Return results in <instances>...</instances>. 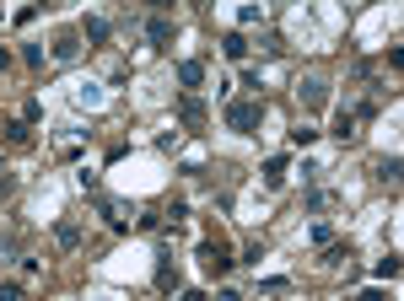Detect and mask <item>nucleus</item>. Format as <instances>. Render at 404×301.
I'll list each match as a JSON object with an SVG mask.
<instances>
[{"mask_svg": "<svg viewBox=\"0 0 404 301\" xmlns=\"http://www.w3.org/2000/svg\"><path fill=\"white\" fill-rule=\"evenodd\" d=\"M313 140H318V130H307V124H296V130H291V145H313Z\"/></svg>", "mask_w": 404, "mask_h": 301, "instance_id": "6ab92c4d", "label": "nucleus"}, {"mask_svg": "<svg viewBox=\"0 0 404 301\" xmlns=\"http://www.w3.org/2000/svg\"><path fill=\"white\" fill-rule=\"evenodd\" d=\"M399 172H404L399 157H383V162H378V183H388V189H399Z\"/></svg>", "mask_w": 404, "mask_h": 301, "instance_id": "9d476101", "label": "nucleus"}, {"mask_svg": "<svg viewBox=\"0 0 404 301\" xmlns=\"http://www.w3.org/2000/svg\"><path fill=\"white\" fill-rule=\"evenodd\" d=\"M286 183V157H269L264 162V189H281Z\"/></svg>", "mask_w": 404, "mask_h": 301, "instance_id": "f8f14e48", "label": "nucleus"}, {"mask_svg": "<svg viewBox=\"0 0 404 301\" xmlns=\"http://www.w3.org/2000/svg\"><path fill=\"white\" fill-rule=\"evenodd\" d=\"M232 264H237V258L227 253V242H216V237L200 242V269H205V275H227Z\"/></svg>", "mask_w": 404, "mask_h": 301, "instance_id": "f03ea898", "label": "nucleus"}, {"mask_svg": "<svg viewBox=\"0 0 404 301\" xmlns=\"http://www.w3.org/2000/svg\"><path fill=\"white\" fill-rule=\"evenodd\" d=\"M296 102H302V108H323V102H329V81H323V75H302V81H296Z\"/></svg>", "mask_w": 404, "mask_h": 301, "instance_id": "7ed1b4c3", "label": "nucleus"}, {"mask_svg": "<svg viewBox=\"0 0 404 301\" xmlns=\"http://www.w3.org/2000/svg\"><path fill=\"white\" fill-rule=\"evenodd\" d=\"M356 301H388V296H383V290H361Z\"/></svg>", "mask_w": 404, "mask_h": 301, "instance_id": "4be33fe9", "label": "nucleus"}, {"mask_svg": "<svg viewBox=\"0 0 404 301\" xmlns=\"http://www.w3.org/2000/svg\"><path fill=\"white\" fill-rule=\"evenodd\" d=\"M345 258H351V248H345V242H329V248H323V264H345Z\"/></svg>", "mask_w": 404, "mask_h": 301, "instance_id": "dca6fc26", "label": "nucleus"}, {"mask_svg": "<svg viewBox=\"0 0 404 301\" xmlns=\"http://www.w3.org/2000/svg\"><path fill=\"white\" fill-rule=\"evenodd\" d=\"M146 38H151V43H167V38H172V22H167V16H151V22H146Z\"/></svg>", "mask_w": 404, "mask_h": 301, "instance_id": "4468645a", "label": "nucleus"}, {"mask_svg": "<svg viewBox=\"0 0 404 301\" xmlns=\"http://www.w3.org/2000/svg\"><path fill=\"white\" fill-rule=\"evenodd\" d=\"M27 140H33V124L16 119V124H11V145H27Z\"/></svg>", "mask_w": 404, "mask_h": 301, "instance_id": "a211bd4d", "label": "nucleus"}, {"mask_svg": "<svg viewBox=\"0 0 404 301\" xmlns=\"http://www.w3.org/2000/svg\"><path fill=\"white\" fill-rule=\"evenodd\" d=\"M54 248H60V253H76V248H81V226H76V221H60V226H54Z\"/></svg>", "mask_w": 404, "mask_h": 301, "instance_id": "0eeeda50", "label": "nucleus"}, {"mask_svg": "<svg viewBox=\"0 0 404 301\" xmlns=\"http://www.w3.org/2000/svg\"><path fill=\"white\" fill-rule=\"evenodd\" d=\"M184 285V275H178V264H172V258H157V290L162 296H172V290Z\"/></svg>", "mask_w": 404, "mask_h": 301, "instance_id": "423d86ee", "label": "nucleus"}, {"mask_svg": "<svg viewBox=\"0 0 404 301\" xmlns=\"http://www.w3.org/2000/svg\"><path fill=\"white\" fill-rule=\"evenodd\" d=\"M259 119H264V97H232L227 102V130L232 134H254Z\"/></svg>", "mask_w": 404, "mask_h": 301, "instance_id": "f257e3e1", "label": "nucleus"}, {"mask_svg": "<svg viewBox=\"0 0 404 301\" xmlns=\"http://www.w3.org/2000/svg\"><path fill=\"white\" fill-rule=\"evenodd\" d=\"M0 301H22V285L16 280H0Z\"/></svg>", "mask_w": 404, "mask_h": 301, "instance_id": "412c9836", "label": "nucleus"}, {"mask_svg": "<svg viewBox=\"0 0 404 301\" xmlns=\"http://www.w3.org/2000/svg\"><path fill=\"white\" fill-rule=\"evenodd\" d=\"M329 134H334V140H356V113L345 108L340 119H334V130H329Z\"/></svg>", "mask_w": 404, "mask_h": 301, "instance_id": "2eb2a0df", "label": "nucleus"}, {"mask_svg": "<svg viewBox=\"0 0 404 301\" xmlns=\"http://www.w3.org/2000/svg\"><path fill=\"white\" fill-rule=\"evenodd\" d=\"M49 54H54V60H60V65H71L76 54H81V33H60V38H54V43H49Z\"/></svg>", "mask_w": 404, "mask_h": 301, "instance_id": "39448f33", "label": "nucleus"}, {"mask_svg": "<svg viewBox=\"0 0 404 301\" xmlns=\"http://www.w3.org/2000/svg\"><path fill=\"white\" fill-rule=\"evenodd\" d=\"M108 16H86V27H81V43H108Z\"/></svg>", "mask_w": 404, "mask_h": 301, "instance_id": "1a4fd4ad", "label": "nucleus"}, {"mask_svg": "<svg viewBox=\"0 0 404 301\" xmlns=\"http://www.w3.org/2000/svg\"><path fill=\"white\" fill-rule=\"evenodd\" d=\"M372 275H378V280H393V275H399V253H388V258H378V269H372Z\"/></svg>", "mask_w": 404, "mask_h": 301, "instance_id": "f3484780", "label": "nucleus"}, {"mask_svg": "<svg viewBox=\"0 0 404 301\" xmlns=\"http://www.w3.org/2000/svg\"><path fill=\"white\" fill-rule=\"evenodd\" d=\"M98 210H103V221H108V231H130V216H135V210L124 205V199H103V194H98Z\"/></svg>", "mask_w": 404, "mask_h": 301, "instance_id": "20e7f679", "label": "nucleus"}, {"mask_svg": "<svg viewBox=\"0 0 404 301\" xmlns=\"http://www.w3.org/2000/svg\"><path fill=\"white\" fill-rule=\"evenodd\" d=\"M178 81H184V86H205V65H200V60H184V65H178Z\"/></svg>", "mask_w": 404, "mask_h": 301, "instance_id": "ddd939ff", "label": "nucleus"}, {"mask_svg": "<svg viewBox=\"0 0 404 301\" xmlns=\"http://www.w3.org/2000/svg\"><path fill=\"white\" fill-rule=\"evenodd\" d=\"M313 242H318V248H329V242H334V226H329V221H318V226H313Z\"/></svg>", "mask_w": 404, "mask_h": 301, "instance_id": "aec40b11", "label": "nucleus"}, {"mask_svg": "<svg viewBox=\"0 0 404 301\" xmlns=\"http://www.w3.org/2000/svg\"><path fill=\"white\" fill-rule=\"evenodd\" d=\"M178 119H184L189 130H200V124L210 119V108H205V102H200V97H184V102H178Z\"/></svg>", "mask_w": 404, "mask_h": 301, "instance_id": "6e6552de", "label": "nucleus"}, {"mask_svg": "<svg viewBox=\"0 0 404 301\" xmlns=\"http://www.w3.org/2000/svg\"><path fill=\"white\" fill-rule=\"evenodd\" d=\"M221 54H227V60H248V38L243 33H227V38H221Z\"/></svg>", "mask_w": 404, "mask_h": 301, "instance_id": "9b49d317", "label": "nucleus"}, {"mask_svg": "<svg viewBox=\"0 0 404 301\" xmlns=\"http://www.w3.org/2000/svg\"><path fill=\"white\" fill-rule=\"evenodd\" d=\"M6 65H11V54H6V48H0V70H6Z\"/></svg>", "mask_w": 404, "mask_h": 301, "instance_id": "5701e85b", "label": "nucleus"}]
</instances>
